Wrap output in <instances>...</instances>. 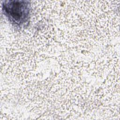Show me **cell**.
Returning a JSON list of instances; mask_svg holds the SVG:
<instances>
[{
  "label": "cell",
  "instance_id": "obj_1",
  "mask_svg": "<svg viewBox=\"0 0 120 120\" xmlns=\"http://www.w3.org/2000/svg\"><path fill=\"white\" fill-rule=\"evenodd\" d=\"M4 14L11 23L21 27L28 22L30 14V3L28 0H5L2 3Z\"/></svg>",
  "mask_w": 120,
  "mask_h": 120
}]
</instances>
